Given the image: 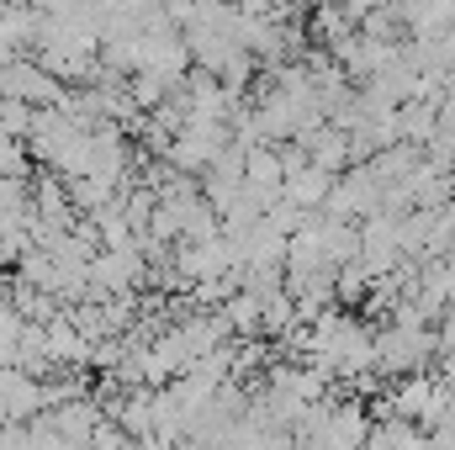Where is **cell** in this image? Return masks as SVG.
I'll return each instance as SVG.
<instances>
[{
    "label": "cell",
    "mask_w": 455,
    "mask_h": 450,
    "mask_svg": "<svg viewBox=\"0 0 455 450\" xmlns=\"http://www.w3.org/2000/svg\"><path fill=\"white\" fill-rule=\"evenodd\" d=\"M429 355H440V334L429 324H392L387 334H376V371L387 376H413Z\"/></svg>",
    "instance_id": "6da1fadb"
},
{
    "label": "cell",
    "mask_w": 455,
    "mask_h": 450,
    "mask_svg": "<svg viewBox=\"0 0 455 450\" xmlns=\"http://www.w3.org/2000/svg\"><path fill=\"white\" fill-rule=\"evenodd\" d=\"M0 96L27 101V107H64V101H69L64 80L48 75L37 59H5V64H0Z\"/></svg>",
    "instance_id": "7a4b0ae2"
},
{
    "label": "cell",
    "mask_w": 455,
    "mask_h": 450,
    "mask_svg": "<svg viewBox=\"0 0 455 450\" xmlns=\"http://www.w3.org/2000/svg\"><path fill=\"white\" fill-rule=\"evenodd\" d=\"M381 202H387V191L376 186V175H371L365 165H355L344 181H334V191H329L323 213H329V218H344V223H365V218H376V213H381Z\"/></svg>",
    "instance_id": "3957f363"
},
{
    "label": "cell",
    "mask_w": 455,
    "mask_h": 450,
    "mask_svg": "<svg viewBox=\"0 0 455 450\" xmlns=\"http://www.w3.org/2000/svg\"><path fill=\"white\" fill-rule=\"evenodd\" d=\"M43 408H48V387L21 366H0V424H32Z\"/></svg>",
    "instance_id": "277c9868"
},
{
    "label": "cell",
    "mask_w": 455,
    "mask_h": 450,
    "mask_svg": "<svg viewBox=\"0 0 455 450\" xmlns=\"http://www.w3.org/2000/svg\"><path fill=\"white\" fill-rule=\"evenodd\" d=\"M371 414L360 408V403H334V414H329V424H323V435H313V440H302V446H329V450H360L371 440Z\"/></svg>",
    "instance_id": "5b68a950"
},
{
    "label": "cell",
    "mask_w": 455,
    "mask_h": 450,
    "mask_svg": "<svg viewBox=\"0 0 455 450\" xmlns=\"http://www.w3.org/2000/svg\"><path fill=\"white\" fill-rule=\"evenodd\" d=\"M429 398H435V376L413 371V376H408L397 392H387L381 414H387V419H403V424H424V414H429Z\"/></svg>",
    "instance_id": "8992f818"
},
{
    "label": "cell",
    "mask_w": 455,
    "mask_h": 450,
    "mask_svg": "<svg viewBox=\"0 0 455 450\" xmlns=\"http://www.w3.org/2000/svg\"><path fill=\"white\" fill-rule=\"evenodd\" d=\"M43 329H48V355H53V366H91V350H96V344L80 334V324H75L69 313L48 318Z\"/></svg>",
    "instance_id": "52a82bcc"
},
{
    "label": "cell",
    "mask_w": 455,
    "mask_h": 450,
    "mask_svg": "<svg viewBox=\"0 0 455 450\" xmlns=\"http://www.w3.org/2000/svg\"><path fill=\"white\" fill-rule=\"evenodd\" d=\"M249 186L265 191L270 202H281V191H286V154H281L275 143L249 149Z\"/></svg>",
    "instance_id": "ba28073f"
},
{
    "label": "cell",
    "mask_w": 455,
    "mask_h": 450,
    "mask_svg": "<svg viewBox=\"0 0 455 450\" xmlns=\"http://www.w3.org/2000/svg\"><path fill=\"white\" fill-rule=\"evenodd\" d=\"M0 175H27V143L0 133Z\"/></svg>",
    "instance_id": "9c48e42d"
},
{
    "label": "cell",
    "mask_w": 455,
    "mask_h": 450,
    "mask_svg": "<svg viewBox=\"0 0 455 450\" xmlns=\"http://www.w3.org/2000/svg\"><path fill=\"white\" fill-rule=\"evenodd\" d=\"M339 5L349 11V16H355V21H365L371 11H381V0H339Z\"/></svg>",
    "instance_id": "30bf717a"
}]
</instances>
